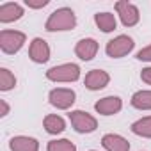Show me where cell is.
<instances>
[{
    "mask_svg": "<svg viewBox=\"0 0 151 151\" xmlns=\"http://www.w3.org/2000/svg\"><path fill=\"white\" fill-rule=\"evenodd\" d=\"M75 27H77V16L69 7L55 9L45 23V29L48 32H62V30H71Z\"/></svg>",
    "mask_w": 151,
    "mask_h": 151,
    "instance_id": "obj_1",
    "label": "cell"
},
{
    "mask_svg": "<svg viewBox=\"0 0 151 151\" xmlns=\"http://www.w3.org/2000/svg\"><path fill=\"white\" fill-rule=\"evenodd\" d=\"M46 78L50 82H77L80 78V66L73 64V62H66V64H59L53 66L46 71Z\"/></svg>",
    "mask_w": 151,
    "mask_h": 151,
    "instance_id": "obj_2",
    "label": "cell"
},
{
    "mask_svg": "<svg viewBox=\"0 0 151 151\" xmlns=\"http://www.w3.org/2000/svg\"><path fill=\"white\" fill-rule=\"evenodd\" d=\"M27 41V36L20 30H2L0 32V50L7 55L18 53Z\"/></svg>",
    "mask_w": 151,
    "mask_h": 151,
    "instance_id": "obj_3",
    "label": "cell"
},
{
    "mask_svg": "<svg viewBox=\"0 0 151 151\" xmlns=\"http://www.w3.org/2000/svg\"><path fill=\"white\" fill-rule=\"evenodd\" d=\"M69 123L78 133H93L98 128V121L94 116H91L86 110H71L69 112Z\"/></svg>",
    "mask_w": 151,
    "mask_h": 151,
    "instance_id": "obj_4",
    "label": "cell"
},
{
    "mask_svg": "<svg viewBox=\"0 0 151 151\" xmlns=\"http://www.w3.org/2000/svg\"><path fill=\"white\" fill-rule=\"evenodd\" d=\"M133 46H135L133 39H132L130 36L121 34V36L114 37V39H110V41L107 43L105 52H107V55H109L110 59H121V57L128 55V53L133 50Z\"/></svg>",
    "mask_w": 151,
    "mask_h": 151,
    "instance_id": "obj_5",
    "label": "cell"
},
{
    "mask_svg": "<svg viewBox=\"0 0 151 151\" xmlns=\"http://www.w3.org/2000/svg\"><path fill=\"white\" fill-rule=\"evenodd\" d=\"M75 98H77V94H75L73 89H68V87H55L50 91L48 94V101L52 107L59 109V110H68L73 107L75 103Z\"/></svg>",
    "mask_w": 151,
    "mask_h": 151,
    "instance_id": "obj_6",
    "label": "cell"
},
{
    "mask_svg": "<svg viewBox=\"0 0 151 151\" xmlns=\"http://www.w3.org/2000/svg\"><path fill=\"white\" fill-rule=\"evenodd\" d=\"M116 13L121 20V23L124 27H133L139 23L140 20V13L137 9L135 4L128 2V0H121V2H116Z\"/></svg>",
    "mask_w": 151,
    "mask_h": 151,
    "instance_id": "obj_7",
    "label": "cell"
},
{
    "mask_svg": "<svg viewBox=\"0 0 151 151\" xmlns=\"http://www.w3.org/2000/svg\"><path fill=\"white\" fill-rule=\"evenodd\" d=\"M29 57L36 64L48 62V59H50V46H48V43L45 39H41V37H34L30 46H29Z\"/></svg>",
    "mask_w": 151,
    "mask_h": 151,
    "instance_id": "obj_8",
    "label": "cell"
},
{
    "mask_svg": "<svg viewBox=\"0 0 151 151\" xmlns=\"http://www.w3.org/2000/svg\"><path fill=\"white\" fill-rule=\"evenodd\" d=\"M109 82H110V75L103 69H91L84 78V86L89 91H100V89L107 87Z\"/></svg>",
    "mask_w": 151,
    "mask_h": 151,
    "instance_id": "obj_9",
    "label": "cell"
},
{
    "mask_svg": "<svg viewBox=\"0 0 151 151\" xmlns=\"http://www.w3.org/2000/svg\"><path fill=\"white\" fill-rule=\"evenodd\" d=\"M123 109V100L119 96H105L94 103V110L101 116H114Z\"/></svg>",
    "mask_w": 151,
    "mask_h": 151,
    "instance_id": "obj_10",
    "label": "cell"
},
{
    "mask_svg": "<svg viewBox=\"0 0 151 151\" xmlns=\"http://www.w3.org/2000/svg\"><path fill=\"white\" fill-rule=\"evenodd\" d=\"M75 53H77V57L80 60H93L98 53V41L93 39V37H84L77 43V46H75Z\"/></svg>",
    "mask_w": 151,
    "mask_h": 151,
    "instance_id": "obj_11",
    "label": "cell"
},
{
    "mask_svg": "<svg viewBox=\"0 0 151 151\" xmlns=\"http://www.w3.org/2000/svg\"><path fill=\"white\" fill-rule=\"evenodd\" d=\"M23 14H25V11L18 2H6L0 6V23L18 22Z\"/></svg>",
    "mask_w": 151,
    "mask_h": 151,
    "instance_id": "obj_12",
    "label": "cell"
},
{
    "mask_svg": "<svg viewBox=\"0 0 151 151\" xmlns=\"http://www.w3.org/2000/svg\"><path fill=\"white\" fill-rule=\"evenodd\" d=\"M101 146L107 151H130V142L117 133H105L101 139Z\"/></svg>",
    "mask_w": 151,
    "mask_h": 151,
    "instance_id": "obj_13",
    "label": "cell"
},
{
    "mask_svg": "<svg viewBox=\"0 0 151 151\" xmlns=\"http://www.w3.org/2000/svg\"><path fill=\"white\" fill-rule=\"evenodd\" d=\"M11 151H39V142L34 137L27 135H16L9 140Z\"/></svg>",
    "mask_w": 151,
    "mask_h": 151,
    "instance_id": "obj_14",
    "label": "cell"
},
{
    "mask_svg": "<svg viewBox=\"0 0 151 151\" xmlns=\"http://www.w3.org/2000/svg\"><path fill=\"white\" fill-rule=\"evenodd\" d=\"M43 126L50 135H59V133H62L66 130V121L57 114H48L43 119Z\"/></svg>",
    "mask_w": 151,
    "mask_h": 151,
    "instance_id": "obj_15",
    "label": "cell"
},
{
    "mask_svg": "<svg viewBox=\"0 0 151 151\" xmlns=\"http://www.w3.org/2000/svg\"><path fill=\"white\" fill-rule=\"evenodd\" d=\"M94 23L98 25V29L101 32H112L116 30L117 27V20H116V14L112 13H96L94 14Z\"/></svg>",
    "mask_w": 151,
    "mask_h": 151,
    "instance_id": "obj_16",
    "label": "cell"
},
{
    "mask_svg": "<svg viewBox=\"0 0 151 151\" xmlns=\"http://www.w3.org/2000/svg\"><path fill=\"white\" fill-rule=\"evenodd\" d=\"M130 101H132V107L137 110H151V89H142L133 93Z\"/></svg>",
    "mask_w": 151,
    "mask_h": 151,
    "instance_id": "obj_17",
    "label": "cell"
},
{
    "mask_svg": "<svg viewBox=\"0 0 151 151\" xmlns=\"http://www.w3.org/2000/svg\"><path fill=\"white\" fill-rule=\"evenodd\" d=\"M132 132L139 137H144V139H151V116H146V117H140L137 119L133 124H132Z\"/></svg>",
    "mask_w": 151,
    "mask_h": 151,
    "instance_id": "obj_18",
    "label": "cell"
},
{
    "mask_svg": "<svg viewBox=\"0 0 151 151\" xmlns=\"http://www.w3.org/2000/svg\"><path fill=\"white\" fill-rule=\"evenodd\" d=\"M14 86H16V77L7 68H0V91L7 93L14 89Z\"/></svg>",
    "mask_w": 151,
    "mask_h": 151,
    "instance_id": "obj_19",
    "label": "cell"
},
{
    "mask_svg": "<svg viewBox=\"0 0 151 151\" xmlns=\"http://www.w3.org/2000/svg\"><path fill=\"white\" fill-rule=\"evenodd\" d=\"M46 151H77V146L69 139H55L48 142Z\"/></svg>",
    "mask_w": 151,
    "mask_h": 151,
    "instance_id": "obj_20",
    "label": "cell"
},
{
    "mask_svg": "<svg viewBox=\"0 0 151 151\" xmlns=\"http://www.w3.org/2000/svg\"><path fill=\"white\" fill-rule=\"evenodd\" d=\"M50 4V0H25V6L30 9H43Z\"/></svg>",
    "mask_w": 151,
    "mask_h": 151,
    "instance_id": "obj_21",
    "label": "cell"
},
{
    "mask_svg": "<svg viewBox=\"0 0 151 151\" xmlns=\"http://www.w3.org/2000/svg\"><path fill=\"white\" fill-rule=\"evenodd\" d=\"M137 59L139 60H144V62H151V45L142 48L139 53H137Z\"/></svg>",
    "mask_w": 151,
    "mask_h": 151,
    "instance_id": "obj_22",
    "label": "cell"
},
{
    "mask_svg": "<svg viewBox=\"0 0 151 151\" xmlns=\"http://www.w3.org/2000/svg\"><path fill=\"white\" fill-rule=\"evenodd\" d=\"M140 78H142V82H146L147 86H151V66H147V68H144L140 71Z\"/></svg>",
    "mask_w": 151,
    "mask_h": 151,
    "instance_id": "obj_23",
    "label": "cell"
},
{
    "mask_svg": "<svg viewBox=\"0 0 151 151\" xmlns=\"http://www.w3.org/2000/svg\"><path fill=\"white\" fill-rule=\"evenodd\" d=\"M0 117H6L7 114H9V105H7V101L6 100H0Z\"/></svg>",
    "mask_w": 151,
    "mask_h": 151,
    "instance_id": "obj_24",
    "label": "cell"
},
{
    "mask_svg": "<svg viewBox=\"0 0 151 151\" xmlns=\"http://www.w3.org/2000/svg\"><path fill=\"white\" fill-rule=\"evenodd\" d=\"M91 151H96V149H91Z\"/></svg>",
    "mask_w": 151,
    "mask_h": 151,
    "instance_id": "obj_25",
    "label": "cell"
}]
</instances>
